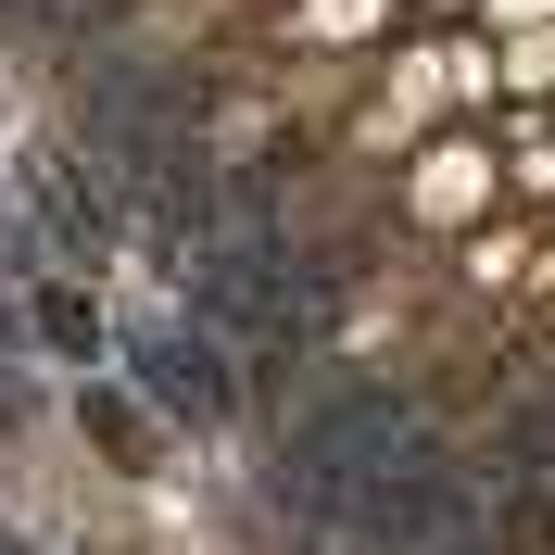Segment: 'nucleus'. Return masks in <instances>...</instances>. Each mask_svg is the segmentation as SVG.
Wrapping results in <instances>:
<instances>
[{
  "instance_id": "nucleus-1",
  "label": "nucleus",
  "mask_w": 555,
  "mask_h": 555,
  "mask_svg": "<svg viewBox=\"0 0 555 555\" xmlns=\"http://www.w3.org/2000/svg\"><path fill=\"white\" fill-rule=\"evenodd\" d=\"M13 190H26V215H38V241L64 253V266H89V253L114 241V215H127V190H114L89 152H64V139H38L26 165H13Z\"/></svg>"
},
{
  "instance_id": "nucleus-2",
  "label": "nucleus",
  "mask_w": 555,
  "mask_h": 555,
  "mask_svg": "<svg viewBox=\"0 0 555 555\" xmlns=\"http://www.w3.org/2000/svg\"><path fill=\"white\" fill-rule=\"evenodd\" d=\"M127 366H139V391H152L165 416H190V429H215V416H228V353L190 341V328H139Z\"/></svg>"
},
{
  "instance_id": "nucleus-3",
  "label": "nucleus",
  "mask_w": 555,
  "mask_h": 555,
  "mask_svg": "<svg viewBox=\"0 0 555 555\" xmlns=\"http://www.w3.org/2000/svg\"><path fill=\"white\" fill-rule=\"evenodd\" d=\"M89 442H102L127 480H152V416H139L127 391H89Z\"/></svg>"
},
{
  "instance_id": "nucleus-4",
  "label": "nucleus",
  "mask_w": 555,
  "mask_h": 555,
  "mask_svg": "<svg viewBox=\"0 0 555 555\" xmlns=\"http://www.w3.org/2000/svg\"><path fill=\"white\" fill-rule=\"evenodd\" d=\"M38 341H51V353H102V304L51 278V291H38Z\"/></svg>"
},
{
  "instance_id": "nucleus-5",
  "label": "nucleus",
  "mask_w": 555,
  "mask_h": 555,
  "mask_svg": "<svg viewBox=\"0 0 555 555\" xmlns=\"http://www.w3.org/2000/svg\"><path fill=\"white\" fill-rule=\"evenodd\" d=\"M13 13H26V26H64V13H76V0H13Z\"/></svg>"
},
{
  "instance_id": "nucleus-6",
  "label": "nucleus",
  "mask_w": 555,
  "mask_h": 555,
  "mask_svg": "<svg viewBox=\"0 0 555 555\" xmlns=\"http://www.w3.org/2000/svg\"><path fill=\"white\" fill-rule=\"evenodd\" d=\"M0 555H26V543H13V530H0Z\"/></svg>"
}]
</instances>
